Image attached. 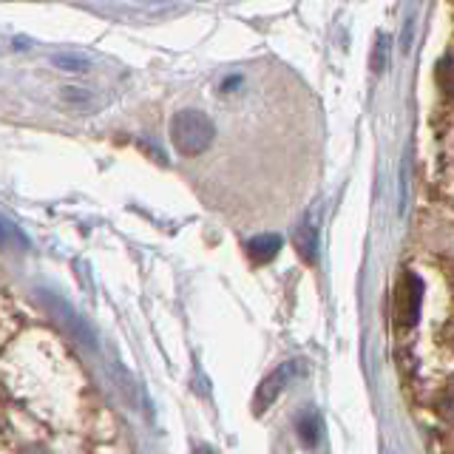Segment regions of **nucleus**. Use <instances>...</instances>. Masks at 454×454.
<instances>
[{"mask_svg": "<svg viewBox=\"0 0 454 454\" xmlns=\"http://www.w3.org/2000/svg\"><path fill=\"white\" fill-rule=\"evenodd\" d=\"M446 340H449V347L454 349V321H451V324L446 326Z\"/></svg>", "mask_w": 454, "mask_h": 454, "instance_id": "10", "label": "nucleus"}, {"mask_svg": "<svg viewBox=\"0 0 454 454\" xmlns=\"http://www.w3.org/2000/svg\"><path fill=\"white\" fill-rule=\"evenodd\" d=\"M54 63L63 66V68H71V71H85V68H89V63H85L82 57H68V54H57Z\"/></svg>", "mask_w": 454, "mask_h": 454, "instance_id": "9", "label": "nucleus"}, {"mask_svg": "<svg viewBox=\"0 0 454 454\" xmlns=\"http://www.w3.org/2000/svg\"><path fill=\"white\" fill-rule=\"evenodd\" d=\"M298 434L304 437V443H309V446H316L318 440H321V434H324V423H321V415L318 411H304L301 418H298Z\"/></svg>", "mask_w": 454, "mask_h": 454, "instance_id": "6", "label": "nucleus"}, {"mask_svg": "<svg viewBox=\"0 0 454 454\" xmlns=\"http://www.w3.org/2000/svg\"><path fill=\"white\" fill-rule=\"evenodd\" d=\"M213 134H216V128H213V122L199 111H182L174 117V122H170V139H174L176 151L184 156H196L207 151Z\"/></svg>", "mask_w": 454, "mask_h": 454, "instance_id": "1", "label": "nucleus"}, {"mask_svg": "<svg viewBox=\"0 0 454 454\" xmlns=\"http://www.w3.org/2000/svg\"><path fill=\"white\" fill-rule=\"evenodd\" d=\"M437 82L446 94L454 97V57H446V60L437 66Z\"/></svg>", "mask_w": 454, "mask_h": 454, "instance_id": "7", "label": "nucleus"}, {"mask_svg": "<svg viewBox=\"0 0 454 454\" xmlns=\"http://www.w3.org/2000/svg\"><path fill=\"white\" fill-rule=\"evenodd\" d=\"M295 366L298 364H287V366H281L276 369L273 375H267L262 380V387L255 389V397H253V409H255V415H262V411L276 401V397L281 395V389L287 387V380L295 375Z\"/></svg>", "mask_w": 454, "mask_h": 454, "instance_id": "3", "label": "nucleus"}, {"mask_svg": "<svg viewBox=\"0 0 454 454\" xmlns=\"http://www.w3.org/2000/svg\"><path fill=\"white\" fill-rule=\"evenodd\" d=\"M281 250V239L273 236V233H267V236H255L250 245H247V253H250V259L255 264H267L273 255Z\"/></svg>", "mask_w": 454, "mask_h": 454, "instance_id": "4", "label": "nucleus"}, {"mask_svg": "<svg viewBox=\"0 0 454 454\" xmlns=\"http://www.w3.org/2000/svg\"><path fill=\"white\" fill-rule=\"evenodd\" d=\"M295 250H298V255H301L304 262H316V253H318V233L312 231L309 224H304V227H298L295 231Z\"/></svg>", "mask_w": 454, "mask_h": 454, "instance_id": "5", "label": "nucleus"}, {"mask_svg": "<svg viewBox=\"0 0 454 454\" xmlns=\"http://www.w3.org/2000/svg\"><path fill=\"white\" fill-rule=\"evenodd\" d=\"M420 293H423V284L415 273H403V278L397 281L395 287V298H392V312H395V321L401 326H411L418 321V312H420Z\"/></svg>", "mask_w": 454, "mask_h": 454, "instance_id": "2", "label": "nucleus"}, {"mask_svg": "<svg viewBox=\"0 0 454 454\" xmlns=\"http://www.w3.org/2000/svg\"><path fill=\"white\" fill-rule=\"evenodd\" d=\"M437 411L454 426V383L449 389H443V395L437 397Z\"/></svg>", "mask_w": 454, "mask_h": 454, "instance_id": "8", "label": "nucleus"}]
</instances>
